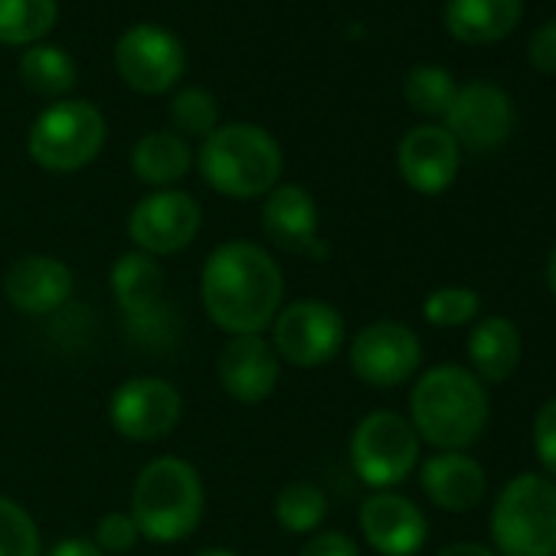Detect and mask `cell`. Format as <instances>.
<instances>
[{
  "instance_id": "cell-1",
  "label": "cell",
  "mask_w": 556,
  "mask_h": 556,
  "mask_svg": "<svg viewBox=\"0 0 556 556\" xmlns=\"http://www.w3.org/2000/svg\"><path fill=\"white\" fill-rule=\"evenodd\" d=\"M200 302L206 318L229 338L262 334L286 305V275L258 242L229 239L203 262Z\"/></svg>"
},
{
  "instance_id": "cell-2",
  "label": "cell",
  "mask_w": 556,
  "mask_h": 556,
  "mask_svg": "<svg viewBox=\"0 0 556 556\" xmlns=\"http://www.w3.org/2000/svg\"><path fill=\"white\" fill-rule=\"evenodd\" d=\"M491 419V403L484 383L458 367L439 364L426 370L409 393V422L419 442L439 452H462L481 439Z\"/></svg>"
},
{
  "instance_id": "cell-3",
  "label": "cell",
  "mask_w": 556,
  "mask_h": 556,
  "mask_svg": "<svg viewBox=\"0 0 556 556\" xmlns=\"http://www.w3.org/2000/svg\"><path fill=\"white\" fill-rule=\"evenodd\" d=\"M206 494L197 468L177 455L151 458L131 488V517L151 543H180L203 520Z\"/></svg>"
},
{
  "instance_id": "cell-4",
  "label": "cell",
  "mask_w": 556,
  "mask_h": 556,
  "mask_svg": "<svg viewBox=\"0 0 556 556\" xmlns=\"http://www.w3.org/2000/svg\"><path fill=\"white\" fill-rule=\"evenodd\" d=\"M203 180L232 200H255L278 187L282 177V148L278 141L249 122L219 125L203 138L197 154Z\"/></svg>"
},
{
  "instance_id": "cell-5",
  "label": "cell",
  "mask_w": 556,
  "mask_h": 556,
  "mask_svg": "<svg viewBox=\"0 0 556 556\" xmlns=\"http://www.w3.org/2000/svg\"><path fill=\"white\" fill-rule=\"evenodd\" d=\"M491 540L497 556H556V481L514 475L494 497Z\"/></svg>"
},
{
  "instance_id": "cell-6",
  "label": "cell",
  "mask_w": 556,
  "mask_h": 556,
  "mask_svg": "<svg viewBox=\"0 0 556 556\" xmlns=\"http://www.w3.org/2000/svg\"><path fill=\"white\" fill-rule=\"evenodd\" d=\"M105 148V118L92 102L60 99L30 128V157L53 174H73L89 167Z\"/></svg>"
},
{
  "instance_id": "cell-7",
  "label": "cell",
  "mask_w": 556,
  "mask_h": 556,
  "mask_svg": "<svg viewBox=\"0 0 556 556\" xmlns=\"http://www.w3.org/2000/svg\"><path fill=\"white\" fill-rule=\"evenodd\" d=\"M351 465L357 478L377 491L403 484L419 465V435L413 422L393 409L367 413L351 432Z\"/></svg>"
},
{
  "instance_id": "cell-8",
  "label": "cell",
  "mask_w": 556,
  "mask_h": 556,
  "mask_svg": "<svg viewBox=\"0 0 556 556\" xmlns=\"http://www.w3.org/2000/svg\"><path fill=\"white\" fill-rule=\"evenodd\" d=\"M348 338L344 315L318 299H302L282 305L271 321V348L278 361H286L299 370H315L331 364Z\"/></svg>"
},
{
  "instance_id": "cell-9",
  "label": "cell",
  "mask_w": 556,
  "mask_h": 556,
  "mask_svg": "<svg viewBox=\"0 0 556 556\" xmlns=\"http://www.w3.org/2000/svg\"><path fill=\"white\" fill-rule=\"evenodd\" d=\"M351 370L357 380L377 390H393L409 383L422 367V341L403 321H374L357 331L348 348Z\"/></svg>"
},
{
  "instance_id": "cell-10",
  "label": "cell",
  "mask_w": 556,
  "mask_h": 556,
  "mask_svg": "<svg viewBox=\"0 0 556 556\" xmlns=\"http://www.w3.org/2000/svg\"><path fill=\"white\" fill-rule=\"evenodd\" d=\"M184 396L164 377H131L109 400V422L131 442H157L180 426Z\"/></svg>"
},
{
  "instance_id": "cell-11",
  "label": "cell",
  "mask_w": 556,
  "mask_h": 556,
  "mask_svg": "<svg viewBox=\"0 0 556 556\" xmlns=\"http://www.w3.org/2000/svg\"><path fill=\"white\" fill-rule=\"evenodd\" d=\"M200 203L184 190H154L128 213V236L138 252L151 258L184 252L200 232Z\"/></svg>"
},
{
  "instance_id": "cell-12",
  "label": "cell",
  "mask_w": 556,
  "mask_h": 556,
  "mask_svg": "<svg viewBox=\"0 0 556 556\" xmlns=\"http://www.w3.org/2000/svg\"><path fill=\"white\" fill-rule=\"evenodd\" d=\"M115 66L135 92L161 96L180 83L187 70V53L170 30L154 24H138L125 30L122 40L115 43Z\"/></svg>"
},
{
  "instance_id": "cell-13",
  "label": "cell",
  "mask_w": 556,
  "mask_h": 556,
  "mask_svg": "<svg viewBox=\"0 0 556 556\" xmlns=\"http://www.w3.org/2000/svg\"><path fill=\"white\" fill-rule=\"evenodd\" d=\"M514 128V109L504 89L491 83H468L455 92L452 109L445 112V131L458 148L475 154L497 151Z\"/></svg>"
},
{
  "instance_id": "cell-14",
  "label": "cell",
  "mask_w": 556,
  "mask_h": 556,
  "mask_svg": "<svg viewBox=\"0 0 556 556\" xmlns=\"http://www.w3.org/2000/svg\"><path fill=\"white\" fill-rule=\"evenodd\" d=\"M112 292L115 302L122 308V315L128 318V325L138 334H157L164 338V325L170 318L167 305H164V271L157 265V258L144 255V252H125L115 265H112Z\"/></svg>"
},
{
  "instance_id": "cell-15",
  "label": "cell",
  "mask_w": 556,
  "mask_h": 556,
  "mask_svg": "<svg viewBox=\"0 0 556 556\" xmlns=\"http://www.w3.org/2000/svg\"><path fill=\"white\" fill-rule=\"evenodd\" d=\"M216 377L229 400L255 406L275 393L278 377H282V361L262 334H242L223 344L216 357Z\"/></svg>"
},
{
  "instance_id": "cell-16",
  "label": "cell",
  "mask_w": 556,
  "mask_h": 556,
  "mask_svg": "<svg viewBox=\"0 0 556 556\" xmlns=\"http://www.w3.org/2000/svg\"><path fill=\"white\" fill-rule=\"evenodd\" d=\"M361 533L380 556H416L429 540V520L416 501L377 491L361 504Z\"/></svg>"
},
{
  "instance_id": "cell-17",
  "label": "cell",
  "mask_w": 556,
  "mask_h": 556,
  "mask_svg": "<svg viewBox=\"0 0 556 556\" xmlns=\"http://www.w3.org/2000/svg\"><path fill=\"white\" fill-rule=\"evenodd\" d=\"M458 164H462V148L442 125L409 128L396 148V167L403 180L422 197L445 193L458 177Z\"/></svg>"
},
{
  "instance_id": "cell-18",
  "label": "cell",
  "mask_w": 556,
  "mask_h": 556,
  "mask_svg": "<svg viewBox=\"0 0 556 556\" xmlns=\"http://www.w3.org/2000/svg\"><path fill=\"white\" fill-rule=\"evenodd\" d=\"M262 232L271 245L299 255H328L318 236V203L302 184H278L262 203Z\"/></svg>"
},
{
  "instance_id": "cell-19",
  "label": "cell",
  "mask_w": 556,
  "mask_h": 556,
  "mask_svg": "<svg viewBox=\"0 0 556 556\" xmlns=\"http://www.w3.org/2000/svg\"><path fill=\"white\" fill-rule=\"evenodd\" d=\"M76 289L73 268L53 255H24L4 275L8 302L30 318L56 315Z\"/></svg>"
},
{
  "instance_id": "cell-20",
  "label": "cell",
  "mask_w": 556,
  "mask_h": 556,
  "mask_svg": "<svg viewBox=\"0 0 556 556\" xmlns=\"http://www.w3.org/2000/svg\"><path fill=\"white\" fill-rule=\"evenodd\" d=\"M419 484L426 497L452 514L475 510L488 494V475L478 458L465 452H435L422 462Z\"/></svg>"
},
{
  "instance_id": "cell-21",
  "label": "cell",
  "mask_w": 556,
  "mask_h": 556,
  "mask_svg": "<svg viewBox=\"0 0 556 556\" xmlns=\"http://www.w3.org/2000/svg\"><path fill=\"white\" fill-rule=\"evenodd\" d=\"M520 331L501 318V315H488L481 318L471 334H468V361H471V374L481 383H504L514 377L517 364H520Z\"/></svg>"
},
{
  "instance_id": "cell-22",
  "label": "cell",
  "mask_w": 556,
  "mask_h": 556,
  "mask_svg": "<svg viewBox=\"0 0 556 556\" xmlns=\"http://www.w3.org/2000/svg\"><path fill=\"white\" fill-rule=\"evenodd\" d=\"M520 21V0H448L445 24L462 43H494Z\"/></svg>"
},
{
  "instance_id": "cell-23",
  "label": "cell",
  "mask_w": 556,
  "mask_h": 556,
  "mask_svg": "<svg viewBox=\"0 0 556 556\" xmlns=\"http://www.w3.org/2000/svg\"><path fill=\"white\" fill-rule=\"evenodd\" d=\"M190 164H193L190 144H187V138H180L174 131H151L131 151L135 177L157 190H170L174 184H180L187 177Z\"/></svg>"
},
{
  "instance_id": "cell-24",
  "label": "cell",
  "mask_w": 556,
  "mask_h": 556,
  "mask_svg": "<svg viewBox=\"0 0 556 556\" xmlns=\"http://www.w3.org/2000/svg\"><path fill=\"white\" fill-rule=\"evenodd\" d=\"M21 79L24 86L40 99H63L76 89V63L66 50L34 43L21 60Z\"/></svg>"
},
{
  "instance_id": "cell-25",
  "label": "cell",
  "mask_w": 556,
  "mask_h": 556,
  "mask_svg": "<svg viewBox=\"0 0 556 556\" xmlns=\"http://www.w3.org/2000/svg\"><path fill=\"white\" fill-rule=\"evenodd\" d=\"M60 17L56 0H0V43L30 47L40 43Z\"/></svg>"
},
{
  "instance_id": "cell-26",
  "label": "cell",
  "mask_w": 556,
  "mask_h": 556,
  "mask_svg": "<svg viewBox=\"0 0 556 556\" xmlns=\"http://www.w3.org/2000/svg\"><path fill=\"white\" fill-rule=\"evenodd\" d=\"M328 517V494L315 481H289L275 497V520L289 533H318Z\"/></svg>"
},
{
  "instance_id": "cell-27",
  "label": "cell",
  "mask_w": 556,
  "mask_h": 556,
  "mask_svg": "<svg viewBox=\"0 0 556 556\" xmlns=\"http://www.w3.org/2000/svg\"><path fill=\"white\" fill-rule=\"evenodd\" d=\"M458 86L455 79L442 70V66H416L406 79V102L429 118H445V112L452 109Z\"/></svg>"
},
{
  "instance_id": "cell-28",
  "label": "cell",
  "mask_w": 556,
  "mask_h": 556,
  "mask_svg": "<svg viewBox=\"0 0 556 556\" xmlns=\"http://www.w3.org/2000/svg\"><path fill=\"white\" fill-rule=\"evenodd\" d=\"M481 312V299L468 286H442L432 289L422 302V318L432 328H462L471 325Z\"/></svg>"
},
{
  "instance_id": "cell-29",
  "label": "cell",
  "mask_w": 556,
  "mask_h": 556,
  "mask_svg": "<svg viewBox=\"0 0 556 556\" xmlns=\"http://www.w3.org/2000/svg\"><path fill=\"white\" fill-rule=\"evenodd\" d=\"M40 527L24 504L0 494V556H40Z\"/></svg>"
},
{
  "instance_id": "cell-30",
  "label": "cell",
  "mask_w": 556,
  "mask_h": 556,
  "mask_svg": "<svg viewBox=\"0 0 556 556\" xmlns=\"http://www.w3.org/2000/svg\"><path fill=\"white\" fill-rule=\"evenodd\" d=\"M170 122L177 128V135L184 138H206L213 135L219 125V109H216V99L200 89V86H187L174 96L170 102Z\"/></svg>"
},
{
  "instance_id": "cell-31",
  "label": "cell",
  "mask_w": 556,
  "mask_h": 556,
  "mask_svg": "<svg viewBox=\"0 0 556 556\" xmlns=\"http://www.w3.org/2000/svg\"><path fill=\"white\" fill-rule=\"evenodd\" d=\"M138 540H141L138 523H135V517L125 514V510H112V514L99 517V523H96V546H99L105 556L131 553Z\"/></svg>"
},
{
  "instance_id": "cell-32",
  "label": "cell",
  "mask_w": 556,
  "mask_h": 556,
  "mask_svg": "<svg viewBox=\"0 0 556 556\" xmlns=\"http://www.w3.org/2000/svg\"><path fill=\"white\" fill-rule=\"evenodd\" d=\"M533 455L543 471L556 481V396L546 400L533 416Z\"/></svg>"
},
{
  "instance_id": "cell-33",
  "label": "cell",
  "mask_w": 556,
  "mask_h": 556,
  "mask_svg": "<svg viewBox=\"0 0 556 556\" xmlns=\"http://www.w3.org/2000/svg\"><path fill=\"white\" fill-rule=\"evenodd\" d=\"M299 556H361V546L341 530H318L308 536Z\"/></svg>"
},
{
  "instance_id": "cell-34",
  "label": "cell",
  "mask_w": 556,
  "mask_h": 556,
  "mask_svg": "<svg viewBox=\"0 0 556 556\" xmlns=\"http://www.w3.org/2000/svg\"><path fill=\"white\" fill-rule=\"evenodd\" d=\"M530 63H533L536 73H556V17L533 34Z\"/></svg>"
},
{
  "instance_id": "cell-35",
  "label": "cell",
  "mask_w": 556,
  "mask_h": 556,
  "mask_svg": "<svg viewBox=\"0 0 556 556\" xmlns=\"http://www.w3.org/2000/svg\"><path fill=\"white\" fill-rule=\"evenodd\" d=\"M47 556H105V553L96 546V540H86V536H66V540L53 543Z\"/></svg>"
},
{
  "instance_id": "cell-36",
  "label": "cell",
  "mask_w": 556,
  "mask_h": 556,
  "mask_svg": "<svg viewBox=\"0 0 556 556\" xmlns=\"http://www.w3.org/2000/svg\"><path fill=\"white\" fill-rule=\"evenodd\" d=\"M435 556H497L491 546H484V543H471V540H462V543H448V546H442Z\"/></svg>"
},
{
  "instance_id": "cell-37",
  "label": "cell",
  "mask_w": 556,
  "mask_h": 556,
  "mask_svg": "<svg viewBox=\"0 0 556 556\" xmlns=\"http://www.w3.org/2000/svg\"><path fill=\"white\" fill-rule=\"evenodd\" d=\"M546 286H549V292L556 299V245L549 249V258H546Z\"/></svg>"
},
{
  "instance_id": "cell-38",
  "label": "cell",
  "mask_w": 556,
  "mask_h": 556,
  "mask_svg": "<svg viewBox=\"0 0 556 556\" xmlns=\"http://www.w3.org/2000/svg\"><path fill=\"white\" fill-rule=\"evenodd\" d=\"M193 556H239V553H232V549H226V546H210V549H200V553H193Z\"/></svg>"
}]
</instances>
